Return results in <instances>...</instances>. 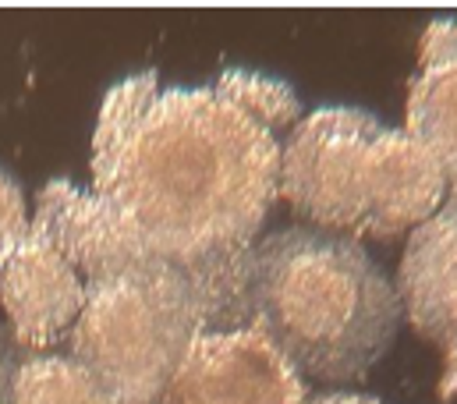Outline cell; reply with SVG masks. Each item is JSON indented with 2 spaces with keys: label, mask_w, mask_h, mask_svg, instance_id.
<instances>
[{
  "label": "cell",
  "mask_w": 457,
  "mask_h": 404,
  "mask_svg": "<svg viewBox=\"0 0 457 404\" xmlns=\"http://www.w3.org/2000/svg\"><path fill=\"white\" fill-rule=\"evenodd\" d=\"M298 121L295 89L259 72L228 68L199 89L128 75L96 117L89 192L153 256L237 281L280 199V149Z\"/></svg>",
  "instance_id": "obj_1"
},
{
  "label": "cell",
  "mask_w": 457,
  "mask_h": 404,
  "mask_svg": "<svg viewBox=\"0 0 457 404\" xmlns=\"http://www.w3.org/2000/svg\"><path fill=\"white\" fill-rule=\"evenodd\" d=\"M32 227L86 281V305L68 333L114 404H160L167 383L206 330L234 326V284L192 274L142 248L93 192L50 181Z\"/></svg>",
  "instance_id": "obj_2"
},
{
  "label": "cell",
  "mask_w": 457,
  "mask_h": 404,
  "mask_svg": "<svg viewBox=\"0 0 457 404\" xmlns=\"http://www.w3.org/2000/svg\"><path fill=\"white\" fill-rule=\"evenodd\" d=\"M401 295L372 256L344 234L287 227L252 245L237 266L234 326L259 330L298 376L358 383L390 351Z\"/></svg>",
  "instance_id": "obj_3"
},
{
  "label": "cell",
  "mask_w": 457,
  "mask_h": 404,
  "mask_svg": "<svg viewBox=\"0 0 457 404\" xmlns=\"http://www.w3.org/2000/svg\"><path fill=\"white\" fill-rule=\"evenodd\" d=\"M447 196L440 164L401 128L354 106H320L280 149V199L316 231L394 241Z\"/></svg>",
  "instance_id": "obj_4"
},
{
  "label": "cell",
  "mask_w": 457,
  "mask_h": 404,
  "mask_svg": "<svg viewBox=\"0 0 457 404\" xmlns=\"http://www.w3.org/2000/svg\"><path fill=\"white\" fill-rule=\"evenodd\" d=\"M160 404H305L295 366L252 326L206 330Z\"/></svg>",
  "instance_id": "obj_5"
},
{
  "label": "cell",
  "mask_w": 457,
  "mask_h": 404,
  "mask_svg": "<svg viewBox=\"0 0 457 404\" xmlns=\"http://www.w3.org/2000/svg\"><path fill=\"white\" fill-rule=\"evenodd\" d=\"M82 305L86 281L36 227L0 252V308L18 348L46 351L61 344L71 333Z\"/></svg>",
  "instance_id": "obj_6"
},
{
  "label": "cell",
  "mask_w": 457,
  "mask_h": 404,
  "mask_svg": "<svg viewBox=\"0 0 457 404\" xmlns=\"http://www.w3.org/2000/svg\"><path fill=\"white\" fill-rule=\"evenodd\" d=\"M397 295L422 341L444 348V355L457 351V196L411 231Z\"/></svg>",
  "instance_id": "obj_7"
},
{
  "label": "cell",
  "mask_w": 457,
  "mask_h": 404,
  "mask_svg": "<svg viewBox=\"0 0 457 404\" xmlns=\"http://www.w3.org/2000/svg\"><path fill=\"white\" fill-rule=\"evenodd\" d=\"M404 131L440 164L457 196V18H436L422 32Z\"/></svg>",
  "instance_id": "obj_8"
},
{
  "label": "cell",
  "mask_w": 457,
  "mask_h": 404,
  "mask_svg": "<svg viewBox=\"0 0 457 404\" xmlns=\"http://www.w3.org/2000/svg\"><path fill=\"white\" fill-rule=\"evenodd\" d=\"M0 404H114V398L71 355L0 344Z\"/></svg>",
  "instance_id": "obj_9"
},
{
  "label": "cell",
  "mask_w": 457,
  "mask_h": 404,
  "mask_svg": "<svg viewBox=\"0 0 457 404\" xmlns=\"http://www.w3.org/2000/svg\"><path fill=\"white\" fill-rule=\"evenodd\" d=\"M29 202H25V192L21 185L0 171V252H7L14 241H21L29 234Z\"/></svg>",
  "instance_id": "obj_10"
},
{
  "label": "cell",
  "mask_w": 457,
  "mask_h": 404,
  "mask_svg": "<svg viewBox=\"0 0 457 404\" xmlns=\"http://www.w3.org/2000/svg\"><path fill=\"white\" fill-rule=\"evenodd\" d=\"M440 398L454 401L457 398V351L444 355V380H440Z\"/></svg>",
  "instance_id": "obj_11"
},
{
  "label": "cell",
  "mask_w": 457,
  "mask_h": 404,
  "mask_svg": "<svg viewBox=\"0 0 457 404\" xmlns=\"http://www.w3.org/2000/svg\"><path fill=\"white\" fill-rule=\"evenodd\" d=\"M305 404H383L376 398H358V394H323V398H312Z\"/></svg>",
  "instance_id": "obj_12"
}]
</instances>
